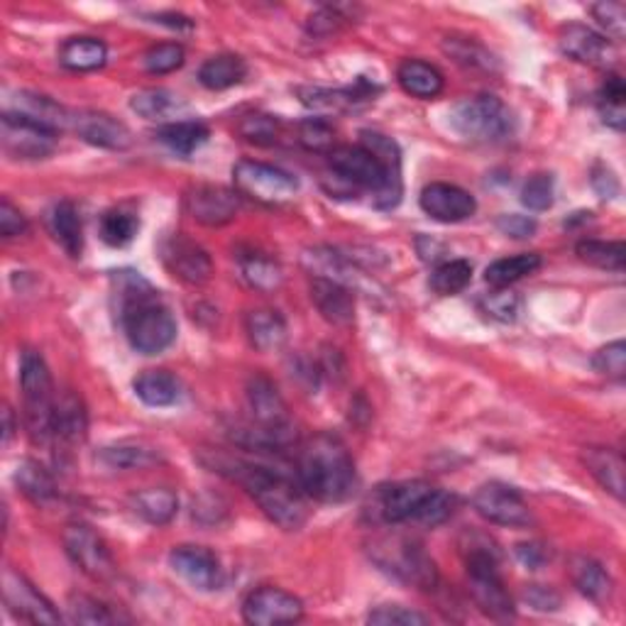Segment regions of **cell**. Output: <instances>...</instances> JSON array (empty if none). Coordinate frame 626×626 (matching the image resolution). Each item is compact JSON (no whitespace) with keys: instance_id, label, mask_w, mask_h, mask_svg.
Listing matches in <instances>:
<instances>
[{"instance_id":"55","label":"cell","mask_w":626,"mask_h":626,"mask_svg":"<svg viewBox=\"0 0 626 626\" xmlns=\"http://www.w3.org/2000/svg\"><path fill=\"white\" fill-rule=\"evenodd\" d=\"M536 220L532 216H519V214H507L497 218V230L512 240H526L536 235Z\"/></svg>"},{"instance_id":"49","label":"cell","mask_w":626,"mask_h":626,"mask_svg":"<svg viewBox=\"0 0 626 626\" xmlns=\"http://www.w3.org/2000/svg\"><path fill=\"white\" fill-rule=\"evenodd\" d=\"M238 132L253 144H274L279 138V120L274 118V115H265V113L245 115V118L238 125Z\"/></svg>"},{"instance_id":"25","label":"cell","mask_w":626,"mask_h":626,"mask_svg":"<svg viewBox=\"0 0 626 626\" xmlns=\"http://www.w3.org/2000/svg\"><path fill=\"white\" fill-rule=\"evenodd\" d=\"M571 580L577 587V592L587 597V600H592L597 604L612 600L614 592L612 577L604 571V565L597 563L595 558L575 555L571 561Z\"/></svg>"},{"instance_id":"8","label":"cell","mask_w":626,"mask_h":626,"mask_svg":"<svg viewBox=\"0 0 626 626\" xmlns=\"http://www.w3.org/2000/svg\"><path fill=\"white\" fill-rule=\"evenodd\" d=\"M450 128L473 142H502L514 132V113L497 95H473L450 111Z\"/></svg>"},{"instance_id":"19","label":"cell","mask_w":626,"mask_h":626,"mask_svg":"<svg viewBox=\"0 0 626 626\" xmlns=\"http://www.w3.org/2000/svg\"><path fill=\"white\" fill-rule=\"evenodd\" d=\"M189 216L201 226L218 228L230 223L240 210V194L226 187H194L184 199Z\"/></svg>"},{"instance_id":"21","label":"cell","mask_w":626,"mask_h":626,"mask_svg":"<svg viewBox=\"0 0 626 626\" xmlns=\"http://www.w3.org/2000/svg\"><path fill=\"white\" fill-rule=\"evenodd\" d=\"M69 128L79 135L84 142H89L93 144V148H101V150L120 152V150H128L132 142L128 125L115 120L108 113H99V111L72 113Z\"/></svg>"},{"instance_id":"31","label":"cell","mask_w":626,"mask_h":626,"mask_svg":"<svg viewBox=\"0 0 626 626\" xmlns=\"http://www.w3.org/2000/svg\"><path fill=\"white\" fill-rule=\"evenodd\" d=\"M583 460L592 477L614 499H624V458L612 448H585Z\"/></svg>"},{"instance_id":"12","label":"cell","mask_w":626,"mask_h":626,"mask_svg":"<svg viewBox=\"0 0 626 626\" xmlns=\"http://www.w3.org/2000/svg\"><path fill=\"white\" fill-rule=\"evenodd\" d=\"M64 548L72 563L95 583H105L115 575V561L103 538L86 524H72L64 532Z\"/></svg>"},{"instance_id":"61","label":"cell","mask_w":626,"mask_h":626,"mask_svg":"<svg viewBox=\"0 0 626 626\" xmlns=\"http://www.w3.org/2000/svg\"><path fill=\"white\" fill-rule=\"evenodd\" d=\"M15 433V419H13V411L11 407L3 409V446H8Z\"/></svg>"},{"instance_id":"35","label":"cell","mask_w":626,"mask_h":626,"mask_svg":"<svg viewBox=\"0 0 626 626\" xmlns=\"http://www.w3.org/2000/svg\"><path fill=\"white\" fill-rule=\"evenodd\" d=\"M247 76V64L238 54H216L201 64L199 81L208 91H226L243 84Z\"/></svg>"},{"instance_id":"2","label":"cell","mask_w":626,"mask_h":626,"mask_svg":"<svg viewBox=\"0 0 626 626\" xmlns=\"http://www.w3.org/2000/svg\"><path fill=\"white\" fill-rule=\"evenodd\" d=\"M111 284L115 316L130 348L142 355L165 353L177 341V321L157 289L132 269L113 272Z\"/></svg>"},{"instance_id":"32","label":"cell","mask_w":626,"mask_h":626,"mask_svg":"<svg viewBox=\"0 0 626 626\" xmlns=\"http://www.w3.org/2000/svg\"><path fill=\"white\" fill-rule=\"evenodd\" d=\"M135 394L142 404L154 409L175 407L181 399V382L167 370H148L135 380Z\"/></svg>"},{"instance_id":"14","label":"cell","mask_w":626,"mask_h":626,"mask_svg":"<svg viewBox=\"0 0 626 626\" xmlns=\"http://www.w3.org/2000/svg\"><path fill=\"white\" fill-rule=\"evenodd\" d=\"M3 600L17 619L30 624H62V614L54 610V604L13 567L3 573Z\"/></svg>"},{"instance_id":"20","label":"cell","mask_w":626,"mask_h":626,"mask_svg":"<svg viewBox=\"0 0 626 626\" xmlns=\"http://www.w3.org/2000/svg\"><path fill=\"white\" fill-rule=\"evenodd\" d=\"M558 42H561V52L565 56L587 66H610L616 60L612 40L580 23L565 25L558 35Z\"/></svg>"},{"instance_id":"18","label":"cell","mask_w":626,"mask_h":626,"mask_svg":"<svg viewBox=\"0 0 626 626\" xmlns=\"http://www.w3.org/2000/svg\"><path fill=\"white\" fill-rule=\"evenodd\" d=\"M419 206L429 218L438 223H462V220L473 218L477 210V201L470 191L460 189L446 181H433L421 191Z\"/></svg>"},{"instance_id":"50","label":"cell","mask_w":626,"mask_h":626,"mask_svg":"<svg viewBox=\"0 0 626 626\" xmlns=\"http://www.w3.org/2000/svg\"><path fill=\"white\" fill-rule=\"evenodd\" d=\"M590 13L595 15V21L600 23V27L606 30V40H624L626 35V8L624 3H616V0H602V3L590 5Z\"/></svg>"},{"instance_id":"26","label":"cell","mask_w":626,"mask_h":626,"mask_svg":"<svg viewBox=\"0 0 626 626\" xmlns=\"http://www.w3.org/2000/svg\"><path fill=\"white\" fill-rule=\"evenodd\" d=\"M5 111H13L27 120L40 123L54 132H62L72 125V113L64 111L60 103H54L52 99H47V95L40 93H25V91L17 93L13 105H8Z\"/></svg>"},{"instance_id":"53","label":"cell","mask_w":626,"mask_h":626,"mask_svg":"<svg viewBox=\"0 0 626 626\" xmlns=\"http://www.w3.org/2000/svg\"><path fill=\"white\" fill-rule=\"evenodd\" d=\"M298 142H302L308 152H331L333 128L321 118H308L298 123Z\"/></svg>"},{"instance_id":"52","label":"cell","mask_w":626,"mask_h":626,"mask_svg":"<svg viewBox=\"0 0 626 626\" xmlns=\"http://www.w3.org/2000/svg\"><path fill=\"white\" fill-rule=\"evenodd\" d=\"M592 368L600 374H606V378L622 382L624 374H626V345H624V341H614V343L604 345V348L597 350L595 358H592Z\"/></svg>"},{"instance_id":"36","label":"cell","mask_w":626,"mask_h":626,"mask_svg":"<svg viewBox=\"0 0 626 626\" xmlns=\"http://www.w3.org/2000/svg\"><path fill=\"white\" fill-rule=\"evenodd\" d=\"M210 138V130L199 120H175L162 125L157 130V140L165 144L169 152L179 154V157H189L199 148H204Z\"/></svg>"},{"instance_id":"51","label":"cell","mask_w":626,"mask_h":626,"mask_svg":"<svg viewBox=\"0 0 626 626\" xmlns=\"http://www.w3.org/2000/svg\"><path fill=\"white\" fill-rule=\"evenodd\" d=\"M368 622L374 626H423L429 624V616L401 604H382L370 612Z\"/></svg>"},{"instance_id":"5","label":"cell","mask_w":626,"mask_h":626,"mask_svg":"<svg viewBox=\"0 0 626 626\" xmlns=\"http://www.w3.org/2000/svg\"><path fill=\"white\" fill-rule=\"evenodd\" d=\"M456 499L423 480H407L378 487L372 495L370 512L382 524H421L438 526L448 522Z\"/></svg>"},{"instance_id":"43","label":"cell","mask_w":626,"mask_h":626,"mask_svg":"<svg viewBox=\"0 0 626 626\" xmlns=\"http://www.w3.org/2000/svg\"><path fill=\"white\" fill-rule=\"evenodd\" d=\"M577 257L583 263L592 265L597 269H606V272H622L624 269V243L622 240H580L575 247Z\"/></svg>"},{"instance_id":"15","label":"cell","mask_w":626,"mask_h":626,"mask_svg":"<svg viewBox=\"0 0 626 626\" xmlns=\"http://www.w3.org/2000/svg\"><path fill=\"white\" fill-rule=\"evenodd\" d=\"M304 616V604L282 587H257L243 602V619L255 626L294 624Z\"/></svg>"},{"instance_id":"17","label":"cell","mask_w":626,"mask_h":626,"mask_svg":"<svg viewBox=\"0 0 626 626\" xmlns=\"http://www.w3.org/2000/svg\"><path fill=\"white\" fill-rule=\"evenodd\" d=\"M159 253L165 267L184 284H206L210 274H214V263H210L206 250L187 235H169L165 243H162Z\"/></svg>"},{"instance_id":"11","label":"cell","mask_w":626,"mask_h":626,"mask_svg":"<svg viewBox=\"0 0 626 626\" xmlns=\"http://www.w3.org/2000/svg\"><path fill=\"white\" fill-rule=\"evenodd\" d=\"M0 142H3V152L13 159H44L60 144V132L5 111L0 118Z\"/></svg>"},{"instance_id":"30","label":"cell","mask_w":626,"mask_h":626,"mask_svg":"<svg viewBox=\"0 0 626 626\" xmlns=\"http://www.w3.org/2000/svg\"><path fill=\"white\" fill-rule=\"evenodd\" d=\"M130 507L142 522H148L152 526H165L179 512V497L167 487L140 489V493H135L130 497Z\"/></svg>"},{"instance_id":"56","label":"cell","mask_w":626,"mask_h":626,"mask_svg":"<svg viewBox=\"0 0 626 626\" xmlns=\"http://www.w3.org/2000/svg\"><path fill=\"white\" fill-rule=\"evenodd\" d=\"M27 228L30 226H27V218L23 216V210L15 208L8 199L0 201V233H3V238L11 240V238L23 235L27 233Z\"/></svg>"},{"instance_id":"37","label":"cell","mask_w":626,"mask_h":626,"mask_svg":"<svg viewBox=\"0 0 626 626\" xmlns=\"http://www.w3.org/2000/svg\"><path fill=\"white\" fill-rule=\"evenodd\" d=\"M99 460L111 470H144L159 462V452L142 443H113L99 450Z\"/></svg>"},{"instance_id":"23","label":"cell","mask_w":626,"mask_h":626,"mask_svg":"<svg viewBox=\"0 0 626 626\" xmlns=\"http://www.w3.org/2000/svg\"><path fill=\"white\" fill-rule=\"evenodd\" d=\"M86 433H89V413H86L79 394L72 389L56 394L52 440L62 443V446H76V443H84Z\"/></svg>"},{"instance_id":"57","label":"cell","mask_w":626,"mask_h":626,"mask_svg":"<svg viewBox=\"0 0 626 626\" xmlns=\"http://www.w3.org/2000/svg\"><path fill=\"white\" fill-rule=\"evenodd\" d=\"M524 600L538 612H555L561 606V595L546 585H528L524 590Z\"/></svg>"},{"instance_id":"40","label":"cell","mask_w":626,"mask_h":626,"mask_svg":"<svg viewBox=\"0 0 626 626\" xmlns=\"http://www.w3.org/2000/svg\"><path fill=\"white\" fill-rule=\"evenodd\" d=\"M130 108L144 120H165L184 108V101L167 89H144L132 95Z\"/></svg>"},{"instance_id":"27","label":"cell","mask_w":626,"mask_h":626,"mask_svg":"<svg viewBox=\"0 0 626 626\" xmlns=\"http://www.w3.org/2000/svg\"><path fill=\"white\" fill-rule=\"evenodd\" d=\"M397 81L413 99L431 101L446 89V79L436 66L421 60H404L397 69Z\"/></svg>"},{"instance_id":"59","label":"cell","mask_w":626,"mask_h":626,"mask_svg":"<svg viewBox=\"0 0 626 626\" xmlns=\"http://www.w3.org/2000/svg\"><path fill=\"white\" fill-rule=\"evenodd\" d=\"M592 187L597 191V196L604 201L619 196V179H616L614 171L606 167H597L592 171Z\"/></svg>"},{"instance_id":"24","label":"cell","mask_w":626,"mask_h":626,"mask_svg":"<svg viewBox=\"0 0 626 626\" xmlns=\"http://www.w3.org/2000/svg\"><path fill=\"white\" fill-rule=\"evenodd\" d=\"M298 99L306 108L319 113H343L355 111L360 103L372 101V91L365 84H358V89H321V86H304L298 89Z\"/></svg>"},{"instance_id":"13","label":"cell","mask_w":626,"mask_h":626,"mask_svg":"<svg viewBox=\"0 0 626 626\" xmlns=\"http://www.w3.org/2000/svg\"><path fill=\"white\" fill-rule=\"evenodd\" d=\"M473 507L480 516L497 526L524 528L534 522L532 509L524 502V497L514 487L502 483H487L480 487L473 497Z\"/></svg>"},{"instance_id":"58","label":"cell","mask_w":626,"mask_h":626,"mask_svg":"<svg viewBox=\"0 0 626 626\" xmlns=\"http://www.w3.org/2000/svg\"><path fill=\"white\" fill-rule=\"evenodd\" d=\"M516 558L522 561V565H526L528 571H538V567L546 565L548 558H551V553H548V548L544 544H519L516 546Z\"/></svg>"},{"instance_id":"47","label":"cell","mask_w":626,"mask_h":626,"mask_svg":"<svg viewBox=\"0 0 626 626\" xmlns=\"http://www.w3.org/2000/svg\"><path fill=\"white\" fill-rule=\"evenodd\" d=\"M69 616L74 624H115L118 616H115L108 606L95 600L89 595H72L69 597Z\"/></svg>"},{"instance_id":"22","label":"cell","mask_w":626,"mask_h":626,"mask_svg":"<svg viewBox=\"0 0 626 626\" xmlns=\"http://www.w3.org/2000/svg\"><path fill=\"white\" fill-rule=\"evenodd\" d=\"M311 302L319 308V314L331 325H338V329H345V325H353L355 321V296L353 289L345 286L341 282H333V279L325 277H311Z\"/></svg>"},{"instance_id":"29","label":"cell","mask_w":626,"mask_h":626,"mask_svg":"<svg viewBox=\"0 0 626 626\" xmlns=\"http://www.w3.org/2000/svg\"><path fill=\"white\" fill-rule=\"evenodd\" d=\"M105 62H108V47L99 37H69L60 47V64L69 72H99Z\"/></svg>"},{"instance_id":"33","label":"cell","mask_w":626,"mask_h":626,"mask_svg":"<svg viewBox=\"0 0 626 626\" xmlns=\"http://www.w3.org/2000/svg\"><path fill=\"white\" fill-rule=\"evenodd\" d=\"M50 230L56 243L64 247L69 257H81L84 253V226L79 208L74 201H60L50 210Z\"/></svg>"},{"instance_id":"42","label":"cell","mask_w":626,"mask_h":626,"mask_svg":"<svg viewBox=\"0 0 626 626\" xmlns=\"http://www.w3.org/2000/svg\"><path fill=\"white\" fill-rule=\"evenodd\" d=\"M597 105H600L602 123L610 125L612 130H624L626 125V86L622 76L610 74L597 93Z\"/></svg>"},{"instance_id":"1","label":"cell","mask_w":626,"mask_h":626,"mask_svg":"<svg viewBox=\"0 0 626 626\" xmlns=\"http://www.w3.org/2000/svg\"><path fill=\"white\" fill-rule=\"evenodd\" d=\"M325 187L333 196L355 199L368 194L374 208L389 210L401 201V152L382 132L362 130L358 144L329 152Z\"/></svg>"},{"instance_id":"54","label":"cell","mask_w":626,"mask_h":626,"mask_svg":"<svg viewBox=\"0 0 626 626\" xmlns=\"http://www.w3.org/2000/svg\"><path fill=\"white\" fill-rule=\"evenodd\" d=\"M483 306L493 319L502 323H512L519 316V296L512 292H502V289H497L495 294H489L483 302Z\"/></svg>"},{"instance_id":"6","label":"cell","mask_w":626,"mask_h":626,"mask_svg":"<svg viewBox=\"0 0 626 626\" xmlns=\"http://www.w3.org/2000/svg\"><path fill=\"white\" fill-rule=\"evenodd\" d=\"M21 389L25 401L27 433L35 443L52 440V417H54V384L50 368L37 350H25L21 358Z\"/></svg>"},{"instance_id":"48","label":"cell","mask_w":626,"mask_h":626,"mask_svg":"<svg viewBox=\"0 0 626 626\" xmlns=\"http://www.w3.org/2000/svg\"><path fill=\"white\" fill-rule=\"evenodd\" d=\"M553 201H555V181L553 175H546V171H538V175L528 179L522 189V204L528 210H536V214L551 208Z\"/></svg>"},{"instance_id":"10","label":"cell","mask_w":626,"mask_h":626,"mask_svg":"<svg viewBox=\"0 0 626 626\" xmlns=\"http://www.w3.org/2000/svg\"><path fill=\"white\" fill-rule=\"evenodd\" d=\"M374 561H378L384 571L394 573L399 580L419 587V590H436V563L431 561L421 546L407 541V538H397V541L374 548Z\"/></svg>"},{"instance_id":"28","label":"cell","mask_w":626,"mask_h":626,"mask_svg":"<svg viewBox=\"0 0 626 626\" xmlns=\"http://www.w3.org/2000/svg\"><path fill=\"white\" fill-rule=\"evenodd\" d=\"M245 333L259 353L279 350L286 341V321L272 308H255L245 316Z\"/></svg>"},{"instance_id":"39","label":"cell","mask_w":626,"mask_h":626,"mask_svg":"<svg viewBox=\"0 0 626 626\" xmlns=\"http://www.w3.org/2000/svg\"><path fill=\"white\" fill-rule=\"evenodd\" d=\"M538 267H541V257L536 253L502 257L485 269V282L495 289H507L516 284L519 279L532 277Z\"/></svg>"},{"instance_id":"45","label":"cell","mask_w":626,"mask_h":626,"mask_svg":"<svg viewBox=\"0 0 626 626\" xmlns=\"http://www.w3.org/2000/svg\"><path fill=\"white\" fill-rule=\"evenodd\" d=\"M473 282V265L468 259H448L431 274V289L440 296H456Z\"/></svg>"},{"instance_id":"7","label":"cell","mask_w":626,"mask_h":626,"mask_svg":"<svg viewBox=\"0 0 626 626\" xmlns=\"http://www.w3.org/2000/svg\"><path fill=\"white\" fill-rule=\"evenodd\" d=\"M468 590L473 595L480 612L489 619L509 622L514 619V600L507 592L502 575H499V555L489 546H470L468 558Z\"/></svg>"},{"instance_id":"34","label":"cell","mask_w":626,"mask_h":626,"mask_svg":"<svg viewBox=\"0 0 626 626\" xmlns=\"http://www.w3.org/2000/svg\"><path fill=\"white\" fill-rule=\"evenodd\" d=\"M238 267L245 282L255 289V292L272 294L279 286L284 284V272L279 267L277 259L267 257L265 253L250 250V253L238 255Z\"/></svg>"},{"instance_id":"46","label":"cell","mask_w":626,"mask_h":626,"mask_svg":"<svg viewBox=\"0 0 626 626\" xmlns=\"http://www.w3.org/2000/svg\"><path fill=\"white\" fill-rule=\"evenodd\" d=\"M184 56H187L184 47L175 42H165L144 52L142 66H144V72H150L154 76H165V74L181 69V66H184Z\"/></svg>"},{"instance_id":"16","label":"cell","mask_w":626,"mask_h":626,"mask_svg":"<svg viewBox=\"0 0 626 626\" xmlns=\"http://www.w3.org/2000/svg\"><path fill=\"white\" fill-rule=\"evenodd\" d=\"M169 565L181 580L199 592H214L223 585V567L218 555L206 546H177L169 553Z\"/></svg>"},{"instance_id":"44","label":"cell","mask_w":626,"mask_h":626,"mask_svg":"<svg viewBox=\"0 0 626 626\" xmlns=\"http://www.w3.org/2000/svg\"><path fill=\"white\" fill-rule=\"evenodd\" d=\"M99 230H101V240L105 245L125 247V245L132 243L135 235H138L140 220H138V216L132 214V210L111 208L103 214Z\"/></svg>"},{"instance_id":"38","label":"cell","mask_w":626,"mask_h":626,"mask_svg":"<svg viewBox=\"0 0 626 626\" xmlns=\"http://www.w3.org/2000/svg\"><path fill=\"white\" fill-rule=\"evenodd\" d=\"M15 485L21 487V493L33 499L35 504H47L56 497L54 477L47 468H42L37 460H23L15 470Z\"/></svg>"},{"instance_id":"9","label":"cell","mask_w":626,"mask_h":626,"mask_svg":"<svg viewBox=\"0 0 626 626\" xmlns=\"http://www.w3.org/2000/svg\"><path fill=\"white\" fill-rule=\"evenodd\" d=\"M233 181L240 196L255 199L267 206L286 204L298 191V181L294 179V175L255 159L238 162L233 167Z\"/></svg>"},{"instance_id":"4","label":"cell","mask_w":626,"mask_h":626,"mask_svg":"<svg viewBox=\"0 0 626 626\" xmlns=\"http://www.w3.org/2000/svg\"><path fill=\"white\" fill-rule=\"evenodd\" d=\"M298 485L306 497L325 504H341L358 489V470L345 443L333 433H316L298 450Z\"/></svg>"},{"instance_id":"41","label":"cell","mask_w":626,"mask_h":626,"mask_svg":"<svg viewBox=\"0 0 626 626\" xmlns=\"http://www.w3.org/2000/svg\"><path fill=\"white\" fill-rule=\"evenodd\" d=\"M443 52L450 60H456L460 66H465L470 72H489L497 69V60L489 54L483 44L470 40V37H446L443 40Z\"/></svg>"},{"instance_id":"60","label":"cell","mask_w":626,"mask_h":626,"mask_svg":"<svg viewBox=\"0 0 626 626\" xmlns=\"http://www.w3.org/2000/svg\"><path fill=\"white\" fill-rule=\"evenodd\" d=\"M308 21H311L308 23V30H311L314 35H331L338 30L343 15L335 11V8H323V11L311 15Z\"/></svg>"},{"instance_id":"3","label":"cell","mask_w":626,"mask_h":626,"mask_svg":"<svg viewBox=\"0 0 626 626\" xmlns=\"http://www.w3.org/2000/svg\"><path fill=\"white\" fill-rule=\"evenodd\" d=\"M210 468L243 485L245 493L255 499L269 522H274L284 532H298L306 524V493L282 470L233 456H214Z\"/></svg>"}]
</instances>
